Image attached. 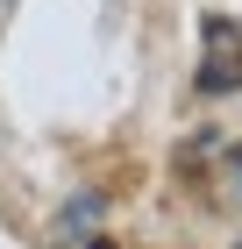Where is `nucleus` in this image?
Returning a JSON list of instances; mask_svg holds the SVG:
<instances>
[{"mask_svg":"<svg viewBox=\"0 0 242 249\" xmlns=\"http://www.w3.org/2000/svg\"><path fill=\"white\" fill-rule=\"evenodd\" d=\"M200 43H206L200 93H235V86H242V29H235L228 15H206V21H200Z\"/></svg>","mask_w":242,"mask_h":249,"instance_id":"nucleus-1","label":"nucleus"},{"mask_svg":"<svg viewBox=\"0 0 242 249\" xmlns=\"http://www.w3.org/2000/svg\"><path fill=\"white\" fill-rule=\"evenodd\" d=\"M228 164H235V178H242V150H228Z\"/></svg>","mask_w":242,"mask_h":249,"instance_id":"nucleus-2","label":"nucleus"}]
</instances>
